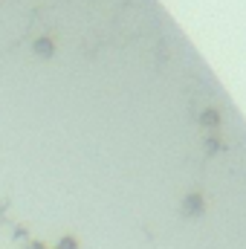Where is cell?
Here are the masks:
<instances>
[{
    "label": "cell",
    "mask_w": 246,
    "mask_h": 249,
    "mask_svg": "<svg viewBox=\"0 0 246 249\" xmlns=\"http://www.w3.org/2000/svg\"><path fill=\"white\" fill-rule=\"evenodd\" d=\"M203 209H206V203L200 194H188L183 200V214H203Z\"/></svg>",
    "instance_id": "obj_1"
},
{
    "label": "cell",
    "mask_w": 246,
    "mask_h": 249,
    "mask_svg": "<svg viewBox=\"0 0 246 249\" xmlns=\"http://www.w3.org/2000/svg\"><path fill=\"white\" fill-rule=\"evenodd\" d=\"M32 50H35V55H41V58H53V53H55V44H53V38H35Z\"/></svg>",
    "instance_id": "obj_2"
},
{
    "label": "cell",
    "mask_w": 246,
    "mask_h": 249,
    "mask_svg": "<svg viewBox=\"0 0 246 249\" xmlns=\"http://www.w3.org/2000/svg\"><path fill=\"white\" fill-rule=\"evenodd\" d=\"M55 249H81V247H78V241H75L72 235H64V238H58Z\"/></svg>",
    "instance_id": "obj_3"
},
{
    "label": "cell",
    "mask_w": 246,
    "mask_h": 249,
    "mask_svg": "<svg viewBox=\"0 0 246 249\" xmlns=\"http://www.w3.org/2000/svg\"><path fill=\"white\" fill-rule=\"evenodd\" d=\"M26 249H47V247H44V244H38V241H35V244H29V247H26Z\"/></svg>",
    "instance_id": "obj_4"
}]
</instances>
